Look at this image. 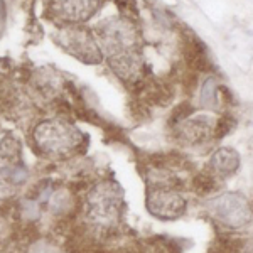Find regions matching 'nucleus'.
Listing matches in <instances>:
<instances>
[{"instance_id":"f257e3e1","label":"nucleus","mask_w":253,"mask_h":253,"mask_svg":"<svg viewBox=\"0 0 253 253\" xmlns=\"http://www.w3.org/2000/svg\"><path fill=\"white\" fill-rule=\"evenodd\" d=\"M36 144L49 156H64L76 150L83 144L84 137L73 125L64 122H42L34 133Z\"/></svg>"},{"instance_id":"f03ea898","label":"nucleus","mask_w":253,"mask_h":253,"mask_svg":"<svg viewBox=\"0 0 253 253\" xmlns=\"http://www.w3.org/2000/svg\"><path fill=\"white\" fill-rule=\"evenodd\" d=\"M124 203V193L115 182H103L93 187L88 196V218L101 228L118 223Z\"/></svg>"},{"instance_id":"7ed1b4c3","label":"nucleus","mask_w":253,"mask_h":253,"mask_svg":"<svg viewBox=\"0 0 253 253\" xmlns=\"http://www.w3.org/2000/svg\"><path fill=\"white\" fill-rule=\"evenodd\" d=\"M211 213L218 221L231 230L245 228L252 223L253 210L248 199L240 193H224L211 203Z\"/></svg>"},{"instance_id":"20e7f679","label":"nucleus","mask_w":253,"mask_h":253,"mask_svg":"<svg viewBox=\"0 0 253 253\" xmlns=\"http://www.w3.org/2000/svg\"><path fill=\"white\" fill-rule=\"evenodd\" d=\"M186 199L172 186H150L147 191V210L159 219H177L186 213Z\"/></svg>"},{"instance_id":"39448f33","label":"nucleus","mask_w":253,"mask_h":253,"mask_svg":"<svg viewBox=\"0 0 253 253\" xmlns=\"http://www.w3.org/2000/svg\"><path fill=\"white\" fill-rule=\"evenodd\" d=\"M214 125L216 122L211 120V117L201 115L196 118H186L177 126V137L182 142L191 145L203 144L210 137H214Z\"/></svg>"},{"instance_id":"423d86ee","label":"nucleus","mask_w":253,"mask_h":253,"mask_svg":"<svg viewBox=\"0 0 253 253\" xmlns=\"http://www.w3.org/2000/svg\"><path fill=\"white\" fill-rule=\"evenodd\" d=\"M98 5L100 0H52L54 12L68 20H86Z\"/></svg>"},{"instance_id":"0eeeda50","label":"nucleus","mask_w":253,"mask_h":253,"mask_svg":"<svg viewBox=\"0 0 253 253\" xmlns=\"http://www.w3.org/2000/svg\"><path fill=\"white\" fill-rule=\"evenodd\" d=\"M69 42L68 47L71 49V52H75L80 59L88 61V63H98L101 58L98 54V49L91 38L83 31H73L71 34H68Z\"/></svg>"},{"instance_id":"6e6552de","label":"nucleus","mask_w":253,"mask_h":253,"mask_svg":"<svg viewBox=\"0 0 253 253\" xmlns=\"http://www.w3.org/2000/svg\"><path fill=\"white\" fill-rule=\"evenodd\" d=\"M211 167L218 175H233L240 167L238 152L233 149H226V147L216 150L211 157Z\"/></svg>"},{"instance_id":"1a4fd4ad","label":"nucleus","mask_w":253,"mask_h":253,"mask_svg":"<svg viewBox=\"0 0 253 253\" xmlns=\"http://www.w3.org/2000/svg\"><path fill=\"white\" fill-rule=\"evenodd\" d=\"M193 187H194V191H196L198 194L208 196V194L214 193L216 187H218V186H216V179H214V175H213V174L199 172V174L194 177Z\"/></svg>"},{"instance_id":"9d476101","label":"nucleus","mask_w":253,"mask_h":253,"mask_svg":"<svg viewBox=\"0 0 253 253\" xmlns=\"http://www.w3.org/2000/svg\"><path fill=\"white\" fill-rule=\"evenodd\" d=\"M201 101L205 107H216L218 98H216V83L213 78H208L201 89Z\"/></svg>"},{"instance_id":"9b49d317","label":"nucleus","mask_w":253,"mask_h":253,"mask_svg":"<svg viewBox=\"0 0 253 253\" xmlns=\"http://www.w3.org/2000/svg\"><path fill=\"white\" fill-rule=\"evenodd\" d=\"M235 126V122L231 117H221L214 125V137L216 138H221L226 133H230V130Z\"/></svg>"},{"instance_id":"f8f14e48","label":"nucleus","mask_w":253,"mask_h":253,"mask_svg":"<svg viewBox=\"0 0 253 253\" xmlns=\"http://www.w3.org/2000/svg\"><path fill=\"white\" fill-rule=\"evenodd\" d=\"M3 22H5V5H3V2L0 0V32L3 29Z\"/></svg>"},{"instance_id":"ddd939ff","label":"nucleus","mask_w":253,"mask_h":253,"mask_svg":"<svg viewBox=\"0 0 253 253\" xmlns=\"http://www.w3.org/2000/svg\"><path fill=\"white\" fill-rule=\"evenodd\" d=\"M0 191H3V184H2V182H0Z\"/></svg>"}]
</instances>
